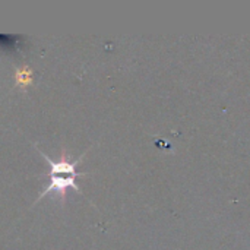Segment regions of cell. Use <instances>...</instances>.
I'll return each instance as SVG.
<instances>
[{
    "label": "cell",
    "mask_w": 250,
    "mask_h": 250,
    "mask_svg": "<svg viewBox=\"0 0 250 250\" xmlns=\"http://www.w3.org/2000/svg\"><path fill=\"white\" fill-rule=\"evenodd\" d=\"M40 154L44 157V160L50 166V183L47 185V188H44V190L41 192V195L38 196L37 201H41L45 195H48L51 192H56L60 196V201L63 202L66 199V193H67L69 189H75L76 192H81V189L75 183V179L78 177L76 166L79 164L81 158H78L76 161L72 163L69 160L67 154L64 151H62L60 160L59 161H53L42 151H40Z\"/></svg>",
    "instance_id": "cell-1"
}]
</instances>
